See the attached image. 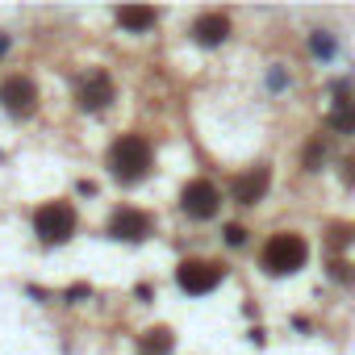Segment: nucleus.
Wrapping results in <instances>:
<instances>
[{
  "label": "nucleus",
  "mask_w": 355,
  "mask_h": 355,
  "mask_svg": "<svg viewBox=\"0 0 355 355\" xmlns=\"http://www.w3.org/2000/svg\"><path fill=\"white\" fill-rule=\"evenodd\" d=\"M109 167H113V175H117L121 184L142 180L146 167H150V142H146V138H138V134L117 138V142H113V150H109Z\"/></svg>",
  "instance_id": "nucleus-1"
},
{
  "label": "nucleus",
  "mask_w": 355,
  "mask_h": 355,
  "mask_svg": "<svg viewBox=\"0 0 355 355\" xmlns=\"http://www.w3.org/2000/svg\"><path fill=\"white\" fill-rule=\"evenodd\" d=\"M259 263H263V272H272V276H288V272H297V268L305 263V243H301L297 234H276V239H268Z\"/></svg>",
  "instance_id": "nucleus-2"
},
{
  "label": "nucleus",
  "mask_w": 355,
  "mask_h": 355,
  "mask_svg": "<svg viewBox=\"0 0 355 355\" xmlns=\"http://www.w3.org/2000/svg\"><path fill=\"white\" fill-rule=\"evenodd\" d=\"M34 230L42 234V243H67L76 234V209L67 201H51L34 214Z\"/></svg>",
  "instance_id": "nucleus-3"
},
{
  "label": "nucleus",
  "mask_w": 355,
  "mask_h": 355,
  "mask_svg": "<svg viewBox=\"0 0 355 355\" xmlns=\"http://www.w3.org/2000/svg\"><path fill=\"white\" fill-rule=\"evenodd\" d=\"M175 280H180V288H184V293L201 297V293H214V288H218L222 268H218V263H209V259H184V263H180V272H175Z\"/></svg>",
  "instance_id": "nucleus-4"
},
{
  "label": "nucleus",
  "mask_w": 355,
  "mask_h": 355,
  "mask_svg": "<svg viewBox=\"0 0 355 355\" xmlns=\"http://www.w3.org/2000/svg\"><path fill=\"white\" fill-rule=\"evenodd\" d=\"M180 205H184V214L189 218H214L218 214V205H222V197H218V189L209 184V180H193V184H184V193H180Z\"/></svg>",
  "instance_id": "nucleus-5"
},
{
  "label": "nucleus",
  "mask_w": 355,
  "mask_h": 355,
  "mask_svg": "<svg viewBox=\"0 0 355 355\" xmlns=\"http://www.w3.org/2000/svg\"><path fill=\"white\" fill-rule=\"evenodd\" d=\"M0 101H5V109H9V113L26 117V113H34V109H38V88H34L26 76H13V80H5V88H0Z\"/></svg>",
  "instance_id": "nucleus-6"
},
{
  "label": "nucleus",
  "mask_w": 355,
  "mask_h": 355,
  "mask_svg": "<svg viewBox=\"0 0 355 355\" xmlns=\"http://www.w3.org/2000/svg\"><path fill=\"white\" fill-rule=\"evenodd\" d=\"M80 109H88V113H101L109 101H113V80L105 76V71H88L84 80H80Z\"/></svg>",
  "instance_id": "nucleus-7"
},
{
  "label": "nucleus",
  "mask_w": 355,
  "mask_h": 355,
  "mask_svg": "<svg viewBox=\"0 0 355 355\" xmlns=\"http://www.w3.org/2000/svg\"><path fill=\"white\" fill-rule=\"evenodd\" d=\"M146 230H150V222H146V214H138V209H117V214L109 218V234H113V239L138 243V239H146Z\"/></svg>",
  "instance_id": "nucleus-8"
},
{
  "label": "nucleus",
  "mask_w": 355,
  "mask_h": 355,
  "mask_svg": "<svg viewBox=\"0 0 355 355\" xmlns=\"http://www.w3.org/2000/svg\"><path fill=\"white\" fill-rule=\"evenodd\" d=\"M226 34H230V21H226L222 13H205V17H197V26H193V38H197L201 46H218V42H226Z\"/></svg>",
  "instance_id": "nucleus-9"
},
{
  "label": "nucleus",
  "mask_w": 355,
  "mask_h": 355,
  "mask_svg": "<svg viewBox=\"0 0 355 355\" xmlns=\"http://www.w3.org/2000/svg\"><path fill=\"white\" fill-rule=\"evenodd\" d=\"M263 189H268V171H263V167H255L251 175H239V180H234V201L255 205V201L263 197Z\"/></svg>",
  "instance_id": "nucleus-10"
},
{
  "label": "nucleus",
  "mask_w": 355,
  "mask_h": 355,
  "mask_svg": "<svg viewBox=\"0 0 355 355\" xmlns=\"http://www.w3.org/2000/svg\"><path fill=\"white\" fill-rule=\"evenodd\" d=\"M155 9H138V5H130V9H117V21L125 26V30H150L155 26Z\"/></svg>",
  "instance_id": "nucleus-11"
},
{
  "label": "nucleus",
  "mask_w": 355,
  "mask_h": 355,
  "mask_svg": "<svg viewBox=\"0 0 355 355\" xmlns=\"http://www.w3.org/2000/svg\"><path fill=\"white\" fill-rule=\"evenodd\" d=\"M171 343H175V338H171V330H150V334L138 343V351H142V355H167V351H171Z\"/></svg>",
  "instance_id": "nucleus-12"
},
{
  "label": "nucleus",
  "mask_w": 355,
  "mask_h": 355,
  "mask_svg": "<svg viewBox=\"0 0 355 355\" xmlns=\"http://www.w3.org/2000/svg\"><path fill=\"white\" fill-rule=\"evenodd\" d=\"M338 130H355V109H334V117H330Z\"/></svg>",
  "instance_id": "nucleus-13"
},
{
  "label": "nucleus",
  "mask_w": 355,
  "mask_h": 355,
  "mask_svg": "<svg viewBox=\"0 0 355 355\" xmlns=\"http://www.w3.org/2000/svg\"><path fill=\"white\" fill-rule=\"evenodd\" d=\"M243 239H247L243 226H226V243H230V247H243Z\"/></svg>",
  "instance_id": "nucleus-14"
},
{
  "label": "nucleus",
  "mask_w": 355,
  "mask_h": 355,
  "mask_svg": "<svg viewBox=\"0 0 355 355\" xmlns=\"http://www.w3.org/2000/svg\"><path fill=\"white\" fill-rule=\"evenodd\" d=\"M5 51H9V38H5V34H0V55H5Z\"/></svg>",
  "instance_id": "nucleus-15"
}]
</instances>
